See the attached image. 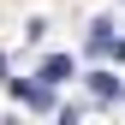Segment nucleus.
Instances as JSON below:
<instances>
[{
	"label": "nucleus",
	"mask_w": 125,
	"mask_h": 125,
	"mask_svg": "<svg viewBox=\"0 0 125 125\" xmlns=\"http://www.w3.org/2000/svg\"><path fill=\"white\" fill-rule=\"evenodd\" d=\"M18 95H24L30 107H42V113H48V107H54V83H18Z\"/></svg>",
	"instance_id": "obj_1"
},
{
	"label": "nucleus",
	"mask_w": 125,
	"mask_h": 125,
	"mask_svg": "<svg viewBox=\"0 0 125 125\" xmlns=\"http://www.w3.org/2000/svg\"><path fill=\"white\" fill-rule=\"evenodd\" d=\"M89 89H95V101H113L119 95V77L113 72H89Z\"/></svg>",
	"instance_id": "obj_2"
},
{
	"label": "nucleus",
	"mask_w": 125,
	"mask_h": 125,
	"mask_svg": "<svg viewBox=\"0 0 125 125\" xmlns=\"http://www.w3.org/2000/svg\"><path fill=\"white\" fill-rule=\"evenodd\" d=\"M42 77H48V83H60V77H72V60H66V54H54L48 66H42Z\"/></svg>",
	"instance_id": "obj_3"
}]
</instances>
